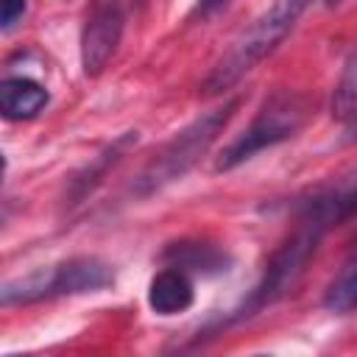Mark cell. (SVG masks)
Returning <instances> with one entry per match:
<instances>
[{
    "label": "cell",
    "mask_w": 357,
    "mask_h": 357,
    "mask_svg": "<svg viewBox=\"0 0 357 357\" xmlns=\"http://www.w3.org/2000/svg\"><path fill=\"white\" fill-rule=\"evenodd\" d=\"M326 226H321L318 220H312L310 215H296V226L293 231L282 240V245L271 254L259 282L254 284V290L248 293V298L243 301V307L234 310V315L229 321H243L251 318L257 312H262L265 307L282 301L304 276L310 259L315 257L321 240L326 237Z\"/></svg>",
    "instance_id": "3"
},
{
    "label": "cell",
    "mask_w": 357,
    "mask_h": 357,
    "mask_svg": "<svg viewBox=\"0 0 357 357\" xmlns=\"http://www.w3.org/2000/svg\"><path fill=\"white\" fill-rule=\"evenodd\" d=\"M240 106V98L226 100L223 106L201 114L198 120H192L190 126H184L181 131H176L148 162L145 167L137 173L134 184H131V195L137 198H148L153 192H159L162 187L184 178L198 162L201 156L212 148V142L218 139V134L229 126V120L234 117Z\"/></svg>",
    "instance_id": "2"
},
{
    "label": "cell",
    "mask_w": 357,
    "mask_h": 357,
    "mask_svg": "<svg viewBox=\"0 0 357 357\" xmlns=\"http://www.w3.org/2000/svg\"><path fill=\"white\" fill-rule=\"evenodd\" d=\"M324 310L335 312V315H351L357 312V262H351L349 268H343L332 284L324 293Z\"/></svg>",
    "instance_id": "11"
},
{
    "label": "cell",
    "mask_w": 357,
    "mask_h": 357,
    "mask_svg": "<svg viewBox=\"0 0 357 357\" xmlns=\"http://www.w3.org/2000/svg\"><path fill=\"white\" fill-rule=\"evenodd\" d=\"M162 257L167 259V265L184 268L190 273H220V271H229V262H231V257L223 248L212 243H198V240L170 243Z\"/></svg>",
    "instance_id": "9"
},
{
    "label": "cell",
    "mask_w": 357,
    "mask_h": 357,
    "mask_svg": "<svg viewBox=\"0 0 357 357\" xmlns=\"http://www.w3.org/2000/svg\"><path fill=\"white\" fill-rule=\"evenodd\" d=\"M312 0H273L234 42L231 47L215 61L209 75L201 84L204 95H223L234 84H240L262 59H268L296 28L301 14L310 8Z\"/></svg>",
    "instance_id": "1"
},
{
    "label": "cell",
    "mask_w": 357,
    "mask_h": 357,
    "mask_svg": "<svg viewBox=\"0 0 357 357\" xmlns=\"http://www.w3.org/2000/svg\"><path fill=\"white\" fill-rule=\"evenodd\" d=\"M128 20V0H95L81 28V67L84 75H100L123 39Z\"/></svg>",
    "instance_id": "6"
},
{
    "label": "cell",
    "mask_w": 357,
    "mask_h": 357,
    "mask_svg": "<svg viewBox=\"0 0 357 357\" xmlns=\"http://www.w3.org/2000/svg\"><path fill=\"white\" fill-rule=\"evenodd\" d=\"M25 14V0H3V11H0V25L3 31H11Z\"/></svg>",
    "instance_id": "13"
},
{
    "label": "cell",
    "mask_w": 357,
    "mask_h": 357,
    "mask_svg": "<svg viewBox=\"0 0 357 357\" xmlns=\"http://www.w3.org/2000/svg\"><path fill=\"white\" fill-rule=\"evenodd\" d=\"M195 301V282L190 271L167 265L156 271L148 282V307L156 315H181Z\"/></svg>",
    "instance_id": "7"
},
{
    "label": "cell",
    "mask_w": 357,
    "mask_h": 357,
    "mask_svg": "<svg viewBox=\"0 0 357 357\" xmlns=\"http://www.w3.org/2000/svg\"><path fill=\"white\" fill-rule=\"evenodd\" d=\"M229 3H231V0H198V3H195V14H201V17L206 20V17H215L218 11H223Z\"/></svg>",
    "instance_id": "14"
},
{
    "label": "cell",
    "mask_w": 357,
    "mask_h": 357,
    "mask_svg": "<svg viewBox=\"0 0 357 357\" xmlns=\"http://www.w3.org/2000/svg\"><path fill=\"white\" fill-rule=\"evenodd\" d=\"M131 145H137V131L123 134V137H120L114 145H109V148H106V151H103V153H100V156H98V159H95V162L81 173V176H75V178H73V190H70L73 204H78L86 192H92V190H95V184L103 178V173H106L109 167H114V165L120 162V156H123Z\"/></svg>",
    "instance_id": "10"
},
{
    "label": "cell",
    "mask_w": 357,
    "mask_h": 357,
    "mask_svg": "<svg viewBox=\"0 0 357 357\" xmlns=\"http://www.w3.org/2000/svg\"><path fill=\"white\" fill-rule=\"evenodd\" d=\"M310 120V100L293 89H276L262 100L251 123L237 134L215 162V170H234L251 156L293 139Z\"/></svg>",
    "instance_id": "4"
},
{
    "label": "cell",
    "mask_w": 357,
    "mask_h": 357,
    "mask_svg": "<svg viewBox=\"0 0 357 357\" xmlns=\"http://www.w3.org/2000/svg\"><path fill=\"white\" fill-rule=\"evenodd\" d=\"M340 3H346V0H326V6L332 8V6H340Z\"/></svg>",
    "instance_id": "15"
},
{
    "label": "cell",
    "mask_w": 357,
    "mask_h": 357,
    "mask_svg": "<svg viewBox=\"0 0 357 357\" xmlns=\"http://www.w3.org/2000/svg\"><path fill=\"white\" fill-rule=\"evenodd\" d=\"M50 103V92L31 75H6L0 84V112L11 123L33 120Z\"/></svg>",
    "instance_id": "8"
},
{
    "label": "cell",
    "mask_w": 357,
    "mask_h": 357,
    "mask_svg": "<svg viewBox=\"0 0 357 357\" xmlns=\"http://www.w3.org/2000/svg\"><path fill=\"white\" fill-rule=\"evenodd\" d=\"M332 114L340 120L357 117V45L343 61V70H340V78L332 95Z\"/></svg>",
    "instance_id": "12"
},
{
    "label": "cell",
    "mask_w": 357,
    "mask_h": 357,
    "mask_svg": "<svg viewBox=\"0 0 357 357\" xmlns=\"http://www.w3.org/2000/svg\"><path fill=\"white\" fill-rule=\"evenodd\" d=\"M112 284H114V271L109 262L98 257H70L64 262L36 268L25 276L8 279L0 290V298L6 307H11V304H33V301L61 298V296L98 293Z\"/></svg>",
    "instance_id": "5"
}]
</instances>
